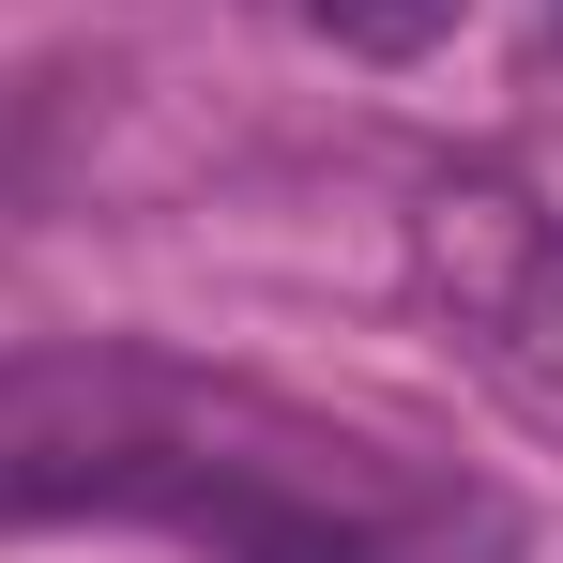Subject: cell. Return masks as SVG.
<instances>
[{"mask_svg":"<svg viewBox=\"0 0 563 563\" xmlns=\"http://www.w3.org/2000/svg\"><path fill=\"white\" fill-rule=\"evenodd\" d=\"M411 260H427V289L457 305L503 366L563 380V229L549 213H518L503 184H442L427 229H411Z\"/></svg>","mask_w":563,"mask_h":563,"instance_id":"obj_1","label":"cell"},{"mask_svg":"<svg viewBox=\"0 0 563 563\" xmlns=\"http://www.w3.org/2000/svg\"><path fill=\"white\" fill-rule=\"evenodd\" d=\"M137 472V380L122 366H15L0 380V518L15 503H92Z\"/></svg>","mask_w":563,"mask_h":563,"instance_id":"obj_2","label":"cell"},{"mask_svg":"<svg viewBox=\"0 0 563 563\" xmlns=\"http://www.w3.org/2000/svg\"><path fill=\"white\" fill-rule=\"evenodd\" d=\"M335 46H366V62H411V46H442L457 31V0H305Z\"/></svg>","mask_w":563,"mask_h":563,"instance_id":"obj_3","label":"cell"},{"mask_svg":"<svg viewBox=\"0 0 563 563\" xmlns=\"http://www.w3.org/2000/svg\"><path fill=\"white\" fill-rule=\"evenodd\" d=\"M533 15H549V46H563V0H533Z\"/></svg>","mask_w":563,"mask_h":563,"instance_id":"obj_4","label":"cell"}]
</instances>
